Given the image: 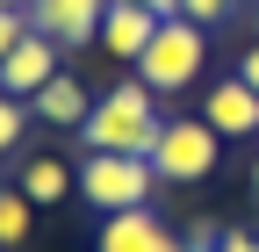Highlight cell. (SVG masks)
I'll return each instance as SVG.
<instances>
[{
  "mask_svg": "<svg viewBox=\"0 0 259 252\" xmlns=\"http://www.w3.org/2000/svg\"><path fill=\"white\" fill-rule=\"evenodd\" d=\"M158 94L144 87V79H122V87H108L101 101L87 108V122H79V144L87 151H122V159H151V144H158Z\"/></svg>",
  "mask_w": 259,
  "mask_h": 252,
  "instance_id": "1",
  "label": "cell"
},
{
  "mask_svg": "<svg viewBox=\"0 0 259 252\" xmlns=\"http://www.w3.org/2000/svg\"><path fill=\"white\" fill-rule=\"evenodd\" d=\"M202 65H209V29L187 22V15H166V22H158V36L144 44V58H137L130 72H137L151 94H187Z\"/></svg>",
  "mask_w": 259,
  "mask_h": 252,
  "instance_id": "2",
  "label": "cell"
},
{
  "mask_svg": "<svg viewBox=\"0 0 259 252\" xmlns=\"http://www.w3.org/2000/svg\"><path fill=\"white\" fill-rule=\"evenodd\" d=\"M79 180V195L94 202V216H122V209H144L158 187V166L151 159H122V151H87V166L72 173Z\"/></svg>",
  "mask_w": 259,
  "mask_h": 252,
  "instance_id": "3",
  "label": "cell"
},
{
  "mask_svg": "<svg viewBox=\"0 0 259 252\" xmlns=\"http://www.w3.org/2000/svg\"><path fill=\"white\" fill-rule=\"evenodd\" d=\"M216 151H223V137L194 115V122H166V130H158L151 166H158V180H166V187H202V180L216 173Z\"/></svg>",
  "mask_w": 259,
  "mask_h": 252,
  "instance_id": "4",
  "label": "cell"
},
{
  "mask_svg": "<svg viewBox=\"0 0 259 252\" xmlns=\"http://www.w3.org/2000/svg\"><path fill=\"white\" fill-rule=\"evenodd\" d=\"M22 15H29V29H36V36H51L58 51H79V44L101 36L108 0H29Z\"/></svg>",
  "mask_w": 259,
  "mask_h": 252,
  "instance_id": "5",
  "label": "cell"
},
{
  "mask_svg": "<svg viewBox=\"0 0 259 252\" xmlns=\"http://www.w3.org/2000/svg\"><path fill=\"white\" fill-rule=\"evenodd\" d=\"M94 252H180V231L144 202V209L101 216V238H94Z\"/></svg>",
  "mask_w": 259,
  "mask_h": 252,
  "instance_id": "6",
  "label": "cell"
},
{
  "mask_svg": "<svg viewBox=\"0 0 259 252\" xmlns=\"http://www.w3.org/2000/svg\"><path fill=\"white\" fill-rule=\"evenodd\" d=\"M51 79H58V44L29 29V36H22L8 58H0V94H15V101H36Z\"/></svg>",
  "mask_w": 259,
  "mask_h": 252,
  "instance_id": "7",
  "label": "cell"
},
{
  "mask_svg": "<svg viewBox=\"0 0 259 252\" xmlns=\"http://www.w3.org/2000/svg\"><path fill=\"white\" fill-rule=\"evenodd\" d=\"M202 122L216 137H259V94L231 72V79H216L209 94H202Z\"/></svg>",
  "mask_w": 259,
  "mask_h": 252,
  "instance_id": "8",
  "label": "cell"
},
{
  "mask_svg": "<svg viewBox=\"0 0 259 252\" xmlns=\"http://www.w3.org/2000/svg\"><path fill=\"white\" fill-rule=\"evenodd\" d=\"M158 22H166V15L137 8V0H108V15H101V51H108V58H122V65H137L144 44L158 36Z\"/></svg>",
  "mask_w": 259,
  "mask_h": 252,
  "instance_id": "9",
  "label": "cell"
},
{
  "mask_svg": "<svg viewBox=\"0 0 259 252\" xmlns=\"http://www.w3.org/2000/svg\"><path fill=\"white\" fill-rule=\"evenodd\" d=\"M29 108H36V115L51 122V130H79V122H87V108H94V94H87L72 72H58V79H51V87H44Z\"/></svg>",
  "mask_w": 259,
  "mask_h": 252,
  "instance_id": "10",
  "label": "cell"
},
{
  "mask_svg": "<svg viewBox=\"0 0 259 252\" xmlns=\"http://www.w3.org/2000/svg\"><path fill=\"white\" fill-rule=\"evenodd\" d=\"M15 187H22V195L36 202V209H51V202H65V195H79V180H72V166H58V159H29Z\"/></svg>",
  "mask_w": 259,
  "mask_h": 252,
  "instance_id": "11",
  "label": "cell"
},
{
  "mask_svg": "<svg viewBox=\"0 0 259 252\" xmlns=\"http://www.w3.org/2000/svg\"><path fill=\"white\" fill-rule=\"evenodd\" d=\"M29 216H36V202H29L22 187H0V245H22L29 238Z\"/></svg>",
  "mask_w": 259,
  "mask_h": 252,
  "instance_id": "12",
  "label": "cell"
},
{
  "mask_svg": "<svg viewBox=\"0 0 259 252\" xmlns=\"http://www.w3.org/2000/svg\"><path fill=\"white\" fill-rule=\"evenodd\" d=\"M22 130H29V108L15 101V94H0V159L22 144Z\"/></svg>",
  "mask_w": 259,
  "mask_h": 252,
  "instance_id": "13",
  "label": "cell"
},
{
  "mask_svg": "<svg viewBox=\"0 0 259 252\" xmlns=\"http://www.w3.org/2000/svg\"><path fill=\"white\" fill-rule=\"evenodd\" d=\"M231 8H238V0H180V15H187V22H202V29H209V22H223Z\"/></svg>",
  "mask_w": 259,
  "mask_h": 252,
  "instance_id": "14",
  "label": "cell"
},
{
  "mask_svg": "<svg viewBox=\"0 0 259 252\" xmlns=\"http://www.w3.org/2000/svg\"><path fill=\"white\" fill-rule=\"evenodd\" d=\"M22 36H29V15H22V8H0V58H8Z\"/></svg>",
  "mask_w": 259,
  "mask_h": 252,
  "instance_id": "15",
  "label": "cell"
},
{
  "mask_svg": "<svg viewBox=\"0 0 259 252\" xmlns=\"http://www.w3.org/2000/svg\"><path fill=\"white\" fill-rule=\"evenodd\" d=\"M216 245H223V231H216V224H194V231L180 238V252H216Z\"/></svg>",
  "mask_w": 259,
  "mask_h": 252,
  "instance_id": "16",
  "label": "cell"
},
{
  "mask_svg": "<svg viewBox=\"0 0 259 252\" xmlns=\"http://www.w3.org/2000/svg\"><path fill=\"white\" fill-rule=\"evenodd\" d=\"M216 252H259V231H223Z\"/></svg>",
  "mask_w": 259,
  "mask_h": 252,
  "instance_id": "17",
  "label": "cell"
},
{
  "mask_svg": "<svg viewBox=\"0 0 259 252\" xmlns=\"http://www.w3.org/2000/svg\"><path fill=\"white\" fill-rule=\"evenodd\" d=\"M238 79H245V87H252V94H259V44H252V51H245V58H238Z\"/></svg>",
  "mask_w": 259,
  "mask_h": 252,
  "instance_id": "18",
  "label": "cell"
},
{
  "mask_svg": "<svg viewBox=\"0 0 259 252\" xmlns=\"http://www.w3.org/2000/svg\"><path fill=\"white\" fill-rule=\"evenodd\" d=\"M137 8H151V15H180V0H137Z\"/></svg>",
  "mask_w": 259,
  "mask_h": 252,
  "instance_id": "19",
  "label": "cell"
},
{
  "mask_svg": "<svg viewBox=\"0 0 259 252\" xmlns=\"http://www.w3.org/2000/svg\"><path fill=\"white\" fill-rule=\"evenodd\" d=\"M252 36H259V0H252Z\"/></svg>",
  "mask_w": 259,
  "mask_h": 252,
  "instance_id": "20",
  "label": "cell"
},
{
  "mask_svg": "<svg viewBox=\"0 0 259 252\" xmlns=\"http://www.w3.org/2000/svg\"><path fill=\"white\" fill-rule=\"evenodd\" d=\"M252 195H259V159H252Z\"/></svg>",
  "mask_w": 259,
  "mask_h": 252,
  "instance_id": "21",
  "label": "cell"
},
{
  "mask_svg": "<svg viewBox=\"0 0 259 252\" xmlns=\"http://www.w3.org/2000/svg\"><path fill=\"white\" fill-rule=\"evenodd\" d=\"M0 8H29V0H0Z\"/></svg>",
  "mask_w": 259,
  "mask_h": 252,
  "instance_id": "22",
  "label": "cell"
}]
</instances>
